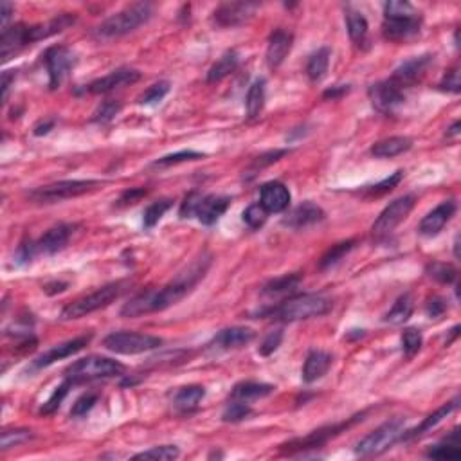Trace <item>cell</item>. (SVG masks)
Instances as JSON below:
<instances>
[{
  "mask_svg": "<svg viewBox=\"0 0 461 461\" xmlns=\"http://www.w3.org/2000/svg\"><path fill=\"white\" fill-rule=\"evenodd\" d=\"M440 88H442V90H447V92H452V94H457V92L461 90L460 69H457V67L450 69L449 73L443 76L442 83H440Z\"/></svg>",
  "mask_w": 461,
  "mask_h": 461,
  "instance_id": "obj_54",
  "label": "cell"
},
{
  "mask_svg": "<svg viewBox=\"0 0 461 461\" xmlns=\"http://www.w3.org/2000/svg\"><path fill=\"white\" fill-rule=\"evenodd\" d=\"M172 206L173 202L170 199H160L150 204V206L145 209V213H143V225H145V229L155 227V225L160 222V218L166 214V211L172 209Z\"/></svg>",
  "mask_w": 461,
  "mask_h": 461,
  "instance_id": "obj_37",
  "label": "cell"
},
{
  "mask_svg": "<svg viewBox=\"0 0 461 461\" xmlns=\"http://www.w3.org/2000/svg\"><path fill=\"white\" fill-rule=\"evenodd\" d=\"M425 271L432 279H436L438 283H443V285H450V283H454L457 279L456 267H452L450 263L432 261L427 265Z\"/></svg>",
  "mask_w": 461,
  "mask_h": 461,
  "instance_id": "obj_39",
  "label": "cell"
},
{
  "mask_svg": "<svg viewBox=\"0 0 461 461\" xmlns=\"http://www.w3.org/2000/svg\"><path fill=\"white\" fill-rule=\"evenodd\" d=\"M274 385L265 384V382H240L233 388L231 391V400H240V402H252L258 400V398L269 397L272 391H274Z\"/></svg>",
  "mask_w": 461,
  "mask_h": 461,
  "instance_id": "obj_30",
  "label": "cell"
},
{
  "mask_svg": "<svg viewBox=\"0 0 461 461\" xmlns=\"http://www.w3.org/2000/svg\"><path fill=\"white\" fill-rule=\"evenodd\" d=\"M31 26L26 24H15L11 27H4L2 29V36H0V49H2V60L8 61L13 54L20 53L31 46Z\"/></svg>",
  "mask_w": 461,
  "mask_h": 461,
  "instance_id": "obj_20",
  "label": "cell"
},
{
  "mask_svg": "<svg viewBox=\"0 0 461 461\" xmlns=\"http://www.w3.org/2000/svg\"><path fill=\"white\" fill-rule=\"evenodd\" d=\"M43 63L49 74V88L56 90L67 80L71 69L74 67V53L65 46L49 47L43 54Z\"/></svg>",
  "mask_w": 461,
  "mask_h": 461,
  "instance_id": "obj_12",
  "label": "cell"
},
{
  "mask_svg": "<svg viewBox=\"0 0 461 461\" xmlns=\"http://www.w3.org/2000/svg\"><path fill=\"white\" fill-rule=\"evenodd\" d=\"M281 341H283L281 328L269 332L267 336H265V339L261 341V344H259V348H258L259 355H261V357H269V355H272L279 346H281Z\"/></svg>",
  "mask_w": 461,
  "mask_h": 461,
  "instance_id": "obj_52",
  "label": "cell"
},
{
  "mask_svg": "<svg viewBox=\"0 0 461 461\" xmlns=\"http://www.w3.org/2000/svg\"><path fill=\"white\" fill-rule=\"evenodd\" d=\"M162 344V339L148 333L138 332H114L103 339V346L114 353L139 355L145 351L155 350Z\"/></svg>",
  "mask_w": 461,
  "mask_h": 461,
  "instance_id": "obj_9",
  "label": "cell"
},
{
  "mask_svg": "<svg viewBox=\"0 0 461 461\" xmlns=\"http://www.w3.org/2000/svg\"><path fill=\"white\" fill-rule=\"evenodd\" d=\"M231 199L220 197V195H202L199 191H193L184 199L180 206V218H193L204 225L217 224L218 218L227 211Z\"/></svg>",
  "mask_w": 461,
  "mask_h": 461,
  "instance_id": "obj_6",
  "label": "cell"
},
{
  "mask_svg": "<svg viewBox=\"0 0 461 461\" xmlns=\"http://www.w3.org/2000/svg\"><path fill=\"white\" fill-rule=\"evenodd\" d=\"M13 81H15V71H6L2 74V100H4V103L8 101L9 87H11Z\"/></svg>",
  "mask_w": 461,
  "mask_h": 461,
  "instance_id": "obj_58",
  "label": "cell"
},
{
  "mask_svg": "<svg viewBox=\"0 0 461 461\" xmlns=\"http://www.w3.org/2000/svg\"><path fill=\"white\" fill-rule=\"evenodd\" d=\"M301 279H303V276L299 274V272L279 276V278L271 279L269 283H265L261 292L265 294V296H279V294H289V292H292V290L298 289L299 283H301Z\"/></svg>",
  "mask_w": 461,
  "mask_h": 461,
  "instance_id": "obj_34",
  "label": "cell"
},
{
  "mask_svg": "<svg viewBox=\"0 0 461 461\" xmlns=\"http://www.w3.org/2000/svg\"><path fill=\"white\" fill-rule=\"evenodd\" d=\"M413 310H415V301H413L411 294H404L397 299L393 309L385 314L384 321L389 324H404L413 316Z\"/></svg>",
  "mask_w": 461,
  "mask_h": 461,
  "instance_id": "obj_36",
  "label": "cell"
},
{
  "mask_svg": "<svg viewBox=\"0 0 461 461\" xmlns=\"http://www.w3.org/2000/svg\"><path fill=\"white\" fill-rule=\"evenodd\" d=\"M353 247H355V240L341 242V244L333 245V247L330 249V251H328L323 258H321V261H319L321 271H326V269H332L333 265H337V263H339L341 259H343L344 256H346Z\"/></svg>",
  "mask_w": 461,
  "mask_h": 461,
  "instance_id": "obj_38",
  "label": "cell"
},
{
  "mask_svg": "<svg viewBox=\"0 0 461 461\" xmlns=\"http://www.w3.org/2000/svg\"><path fill=\"white\" fill-rule=\"evenodd\" d=\"M146 193H148V191H146L145 187H132V190H126L125 193H123L121 197H119L118 206L119 207L134 206V204L139 202V200H141L143 197H146Z\"/></svg>",
  "mask_w": 461,
  "mask_h": 461,
  "instance_id": "obj_55",
  "label": "cell"
},
{
  "mask_svg": "<svg viewBox=\"0 0 461 461\" xmlns=\"http://www.w3.org/2000/svg\"><path fill=\"white\" fill-rule=\"evenodd\" d=\"M13 11H15V6L11 4V2H0V20H2V26L6 27V22H8L9 19H11Z\"/></svg>",
  "mask_w": 461,
  "mask_h": 461,
  "instance_id": "obj_59",
  "label": "cell"
},
{
  "mask_svg": "<svg viewBox=\"0 0 461 461\" xmlns=\"http://www.w3.org/2000/svg\"><path fill=\"white\" fill-rule=\"evenodd\" d=\"M265 107V81L256 80L251 85L247 92V100H245V108H247V118L256 119L263 112Z\"/></svg>",
  "mask_w": 461,
  "mask_h": 461,
  "instance_id": "obj_35",
  "label": "cell"
},
{
  "mask_svg": "<svg viewBox=\"0 0 461 461\" xmlns=\"http://www.w3.org/2000/svg\"><path fill=\"white\" fill-rule=\"evenodd\" d=\"M259 204L267 213H283L290 206V191L279 180L263 184L259 190Z\"/></svg>",
  "mask_w": 461,
  "mask_h": 461,
  "instance_id": "obj_21",
  "label": "cell"
},
{
  "mask_svg": "<svg viewBox=\"0 0 461 461\" xmlns=\"http://www.w3.org/2000/svg\"><path fill=\"white\" fill-rule=\"evenodd\" d=\"M53 128H54V119H51V121H46V123H40V125L35 126V135H46L49 134Z\"/></svg>",
  "mask_w": 461,
  "mask_h": 461,
  "instance_id": "obj_61",
  "label": "cell"
},
{
  "mask_svg": "<svg viewBox=\"0 0 461 461\" xmlns=\"http://www.w3.org/2000/svg\"><path fill=\"white\" fill-rule=\"evenodd\" d=\"M170 92L168 81H159V83L152 85L145 94L139 98V105H155L159 101L164 100V95Z\"/></svg>",
  "mask_w": 461,
  "mask_h": 461,
  "instance_id": "obj_51",
  "label": "cell"
},
{
  "mask_svg": "<svg viewBox=\"0 0 461 461\" xmlns=\"http://www.w3.org/2000/svg\"><path fill=\"white\" fill-rule=\"evenodd\" d=\"M258 2H224L213 13V22L218 27H238L254 16Z\"/></svg>",
  "mask_w": 461,
  "mask_h": 461,
  "instance_id": "obj_15",
  "label": "cell"
},
{
  "mask_svg": "<svg viewBox=\"0 0 461 461\" xmlns=\"http://www.w3.org/2000/svg\"><path fill=\"white\" fill-rule=\"evenodd\" d=\"M125 373V366L121 362L112 361L108 357H98V355H90L76 361L71 364L67 370L63 371L65 380L73 382V385L85 384V382L101 380V378H112L119 377Z\"/></svg>",
  "mask_w": 461,
  "mask_h": 461,
  "instance_id": "obj_4",
  "label": "cell"
},
{
  "mask_svg": "<svg viewBox=\"0 0 461 461\" xmlns=\"http://www.w3.org/2000/svg\"><path fill=\"white\" fill-rule=\"evenodd\" d=\"M180 456V450L177 445H159L145 450L141 454H135V460H155V461H172Z\"/></svg>",
  "mask_w": 461,
  "mask_h": 461,
  "instance_id": "obj_41",
  "label": "cell"
},
{
  "mask_svg": "<svg viewBox=\"0 0 461 461\" xmlns=\"http://www.w3.org/2000/svg\"><path fill=\"white\" fill-rule=\"evenodd\" d=\"M413 207H415V197L413 195H404L400 199L393 200L380 214L375 220L373 227H371V233H373L375 238H385L397 229L398 224L408 218V214L411 213Z\"/></svg>",
  "mask_w": 461,
  "mask_h": 461,
  "instance_id": "obj_11",
  "label": "cell"
},
{
  "mask_svg": "<svg viewBox=\"0 0 461 461\" xmlns=\"http://www.w3.org/2000/svg\"><path fill=\"white\" fill-rule=\"evenodd\" d=\"M242 218H244V222L251 229H259L265 225V222H267L269 213L263 209L261 204H252V206H249L247 209L244 211Z\"/></svg>",
  "mask_w": 461,
  "mask_h": 461,
  "instance_id": "obj_48",
  "label": "cell"
},
{
  "mask_svg": "<svg viewBox=\"0 0 461 461\" xmlns=\"http://www.w3.org/2000/svg\"><path fill=\"white\" fill-rule=\"evenodd\" d=\"M206 397V388L204 385H184L173 397V408L182 415H190L195 409L199 408L200 402Z\"/></svg>",
  "mask_w": 461,
  "mask_h": 461,
  "instance_id": "obj_27",
  "label": "cell"
},
{
  "mask_svg": "<svg viewBox=\"0 0 461 461\" xmlns=\"http://www.w3.org/2000/svg\"><path fill=\"white\" fill-rule=\"evenodd\" d=\"M368 95H370L373 107L382 114H393L405 100L404 90L391 80L378 81V83L371 85Z\"/></svg>",
  "mask_w": 461,
  "mask_h": 461,
  "instance_id": "obj_14",
  "label": "cell"
},
{
  "mask_svg": "<svg viewBox=\"0 0 461 461\" xmlns=\"http://www.w3.org/2000/svg\"><path fill=\"white\" fill-rule=\"evenodd\" d=\"M153 15V8L148 2H135L132 6H126L115 15L108 16L107 20L100 24L94 29V38L100 42H108V40L121 38V36L134 33L141 26H145Z\"/></svg>",
  "mask_w": 461,
  "mask_h": 461,
  "instance_id": "obj_3",
  "label": "cell"
},
{
  "mask_svg": "<svg viewBox=\"0 0 461 461\" xmlns=\"http://www.w3.org/2000/svg\"><path fill=\"white\" fill-rule=\"evenodd\" d=\"M238 63H240V56H238L237 51H227L225 54H222L207 73V83H217V81L227 78L229 74H233Z\"/></svg>",
  "mask_w": 461,
  "mask_h": 461,
  "instance_id": "obj_31",
  "label": "cell"
},
{
  "mask_svg": "<svg viewBox=\"0 0 461 461\" xmlns=\"http://www.w3.org/2000/svg\"><path fill=\"white\" fill-rule=\"evenodd\" d=\"M90 341H92V333H83V336L80 337H74V339L56 344V346H53L51 350H47L46 353L40 355V357L33 362V366H35L36 370H42V368L51 366V364H54L56 361H61V358L71 357V355L81 351L88 343H90Z\"/></svg>",
  "mask_w": 461,
  "mask_h": 461,
  "instance_id": "obj_17",
  "label": "cell"
},
{
  "mask_svg": "<svg viewBox=\"0 0 461 461\" xmlns=\"http://www.w3.org/2000/svg\"><path fill=\"white\" fill-rule=\"evenodd\" d=\"M425 456L431 457V460H457L461 456V450L457 449L456 443H450L449 440H445V443H438V445L427 449Z\"/></svg>",
  "mask_w": 461,
  "mask_h": 461,
  "instance_id": "obj_46",
  "label": "cell"
},
{
  "mask_svg": "<svg viewBox=\"0 0 461 461\" xmlns=\"http://www.w3.org/2000/svg\"><path fill=\"white\" fill-rule=\"evenodd\" d=\"M456 213V202L454 200H443L440 206H436L431 213H427L418 225V233L422 237L432 238L442 233V229L450 222V218Z\"/></svg>",
  "mask_w": 461,
  "mask_h": 461,
  "instance_id": "obj_19",
  "label": "cell"
},
{
  "mask_svg": "<svg viewBox=\"0 0 461 461\" xmlns=\"http://www.w3.org/2000/svg\"><path fill=\"white\" fill-rule=\"evenodd\" d=\"M423 344V337L420 330L416 328H405L404 333H402V350H404L405 357H415L420 351Z\"/></svg>",
  "mask_w": 461,
  "mask_h": 461,
  "instance_id": "obj_42",
  "label": "cell"
},
{
  "mask_svg": "<svg viewBox=\"0 0 461 461\" xmlns=\"http://www.w3.org/2000/svg\"><path fill=\"white\" fill-rule=\"evenodd\" d=\"M348 92H350V85H336V87L328 88V90H324L323 98L324 100H341L343 95H346Z\"/></svg>",
  "mask_w": 461,
  "mask_h": 461,
  "instance_id": "obj_57",
  "label": "cell"
},
{
  "mask_svg": "<svg viewBox=\"0 0 461 461\" xmlns=\"http://www.w3.org/2000/svg\"><path fill=\"white\" fill-rule=\"evenodd\" d=\"M139 78H141L139 71L123 67V69L112 71L110 74L100 78V80L92 81L90 85H87V92H90V94H108V92L118 90V88L134 85L135 81H139Z\"/></svg>",
  "mask_w": 461,
  "mask_h": 461,
  "instance_id": "obj_18",
  "label": "cell"
},
{
  "mask_svg": "<svg viewBox=\"0 0 461 461\" xmlns=\"http://www.w3.org/2000/svg\"><path fill=\"white\" fill-rule=\"evenodd\" d=\"M100 184V180H60V182L29 191L27 199L33 204H58L81 197V195L95 190Z\"/></svg>",
  "mask_w": 461,
  "mask_h": 461,
  "instance_id": "obj_8",
  "label": "cell"
},
{
  "mask_svg": "<svg viewBox=\"0 0 461 461\" xmlns=\"http://www.w3.org/2000/svg\"><path fill=\"white\" fill-rule=\"evenodd\" d=\"M256 337L254 330L245 326H231L224 328L217 336L213 337V341L209 343L211 348H217V350L227 351V350H238V348L247 346L249 343H252Z\"/></svg>",
  "mask_w": 461,
  "mask_h": 461,
  "instance_id": "obj_22",
  "label": "cell"
},
{
  "mask_svg": "<svg viewBox=\"0 0 461 461\" xmlns=\"http://www.w3.org/2000/svg\"><path fill=\"white\" fill-rule=\"evenodd\" d=\"M251 415H252V409L247 402L233 400L231 404L227 405V408H225L224 415H222V420H224V422L237 423V422H242V420H245L247 416H251Z\"/></svg>",
  "mask_w": 461,
  "mask_h": 461,
  "instance_id": "obj_45",
  "label": "cell"
},
{
  "mask_svg": "<svg viewBox=\"0 0 461 461\" xmlns=\"http://www.w3.org/2000/svg\"><path fill=\"white\" fill-rule=\"evenodd\" d=\"M346 27H348V35H350L351 42H355L357 46H362V43L366 42L368 20L361 11L351 8L346 9Z\"/></svg>",
  "mask_w": 461,
  "mask_h": 461,
  "instance_id": "obj_33",
  "label": "cell"
},
{
  "mask_svg": "<svg viewBox=\"0 0 461 461\" xmlns=\"http://www.w3.org/2000/svg\"><path fill=\"white\" fill-rule=\"evenodd\" d=\"M121 107H123V105L119 103V101H114V100L103 101V103H101L100 107H98V110L94 112V118H92V121L105 125V123L112 121V119H114L115 115H118L119 112H121Z\"/></svg>",
  "mask_w": 461,
  "mask_h": 461,
  "instance_id": "obj_50",
  "label": "cell"
},
{
  "mask_svg": "<svg viewBox=\"0 0 461 461\" xmlns=\"http://www.w3.org/2000/svg\"><path fill=\"white\" fill-rule=\"evenodd\" d=\"M73 231L74 225L69 224H58L54 225V227H51L40 240L35 242L38 256H53L56 254V252L63 251V249L67 247V244H69Z\"/></svg>",
  "mask_w": 461,
  "mask_h": 461,
  "instance_id": "obj_23",
  "label": "cell"
},
{
  "mask_svg": "<svg viewBox=\"0 0 461 461\" xmlns=\"http://www.w3.org/2000/svg\"><path fill=\"white\" fill-rule=\"evenodd\" d=\"M211 261H213L211 254L202 252L186 269H182L168 285H164L162 289L146 290V292L138 294L135 298L125 303V306L121 309V317L148 316V314L162 312V310L177 305L195 286L199 285L200 279H204V276L209 271Z\"/></svg>",
  "mask_w": 461,
  "mask_h": 461,
  "instance_id": "obj_1",
  "label": "cell"
},
{
  "mask_svg": "<svg viewBox=\"0 0 461 461\" xmlns=\"http://www.w3.org/2000/svg\"><path fill=\"white\" fill-rule=\"evenodd\" d=\"M31 438H33V431H29V429H6V431H2L0 445H2V450H8L29 442Z\"/></svg>",
  "mask_w": 461,
  "mask_h": 461,
  "instance_id": "obj_43",
  "label": "cell"
},
{
  "mask_svg": "<svg viewBox=\"0 0 461 461\" xmlns=\"http://www.w3.org/2000/svg\"><path fill=\"white\" fill-rule=\"evenodd\" d=\"M420 27H422V16L418 11H413L409 15H389L384 16L382 35L391 42H405L418 35Z\"/></svg>",
  "mask_w": 461,
  "mask_h": 461,
  "instance_id": "obj_13",
  "label": "cell"
},
{
  "mask_svg": "<svg viewBox=\"0 0 461 461\" xmlns=\"http://www.w3.org/2000/svg\"><path fill=\"white\" fill-rule=\"evenodd\" d=\"M405 432V420L393 418L377 427L373 432L361 440L355 447V454L361 457L380 456L382 452L391 449L397 442H400Z\"/></svg>",
  "mask_w": 461,
  "mask_h": 461,
  "instance_id": "obj_7",
  "label": "cell"
},
{
  "mask_svg": "<svg viewBox=\"0 0 461 461\" xmlns=\"http://www.w3.org/2000/svg\"><path fill=\"white\" fill-rule=\"evenodd\" d=\"M456 408H457V398H454V400L447 402V404H443L442 408L436 409V411L432 413V415L427 416V418L423 420V422L420 423V425L416 427V429H413V431H405L404 436H402V440H404V442H409V440L420 438V436L425 435L427 431L435 429V427L438 425V423H442L443 420H445L447 416H449L450 413H452Z\"/></svg>",
  "mask_w": 461,
  "mask_h": 461,
  "instance_id": "obj_28",
  "label": "cell"
},
{
  "mask_svg": "<svg viewBox=\"0 0 461 461\" xmlns=\"http://www.w3.org/2000/svg\"><path fill=\"white\" fill-rule=\"evenodd\" d=\"M294 35L289 31L276 29L269 38L267 46V65L269 69H278L279 65L285 61V58L289 56V53L292 51Z\"/></svg>",
  "mask_w": 461,
  "mask_h": 461,
  "instance_id": "obj_25",
  "label": "cell"
},
{
  "mask_svg": "<svg viewBox=\"0 0 461 461\" xmlns=\"http://www.w3.org/2000/svg\"><path fill=\"white\" fill-rule=\"evenodd\" d=\"M402 177H404V172H402V170H398V172H395L391 177H388V179L382 180V182L375 184V186H370L366 191L370 195L388 193V191H391L393 187L398 186V182H400V180H402Z\"/></svg>",
  "mask_w": 461,
  "mask_h": 461,
  "instance_id": "obj_53",
  "label": "cell"
},
{
  "mask_svg": "<svg viewBox=\"0 0 461 461\" xmlns=\"http://www.w3.org/2000/svg\"><path fill=\"white\" fill-rule=\"evenodd\" d=\"M431 63H432L431 54L415 56L411 58V60L404 61V63L393 73V76L389 78V80L395 81V83L404 90L405 87H413L415 83H418V81L425 76L427 69L431 67Z\"/></svg>",
  "mask_w": 461,
  "mask_h": 461,
  "instance_id": "obj_16",
  "label": "cell"
},
{
  "mask_svg": "<svg viewBox=\"0 0 461 461\" xmlns=\"http://www.w3.org/2000/svg\"><path fill=\"white\" fill-rule=\"evenodd\" d=\"M326 213L323 211V207L317 206L314 202H303L298 207H294L285 218H283V225L290 229H305L309 225L319 224L324 220Z\"/></svg>",
  "mask_w": 461,
  "mask_h": 461,
  "instance_id": "obj_24",
  "label": "cell"
},
{
  "mask_svg": "<svg viewBox=\"0 0 461 461\" xmlns=\"http://www.w3.org/2000/svg\"><path fill=\"white\" fill-rule=\"evenodd\" d=\"M98 398H100L98 393H85V395H81V397L74 402L73 409H71V416H73V418H83V416H87V413H90L92 408L98 404Z\"/></svg>",
  "mask_w": 461,
  "mask_h": 461,
  "instance_id": "obj_49",
  "label": "cell"
},
{
  "mask_svg": "<svg viewBox=\"0 0 461 461\" xmlns=\"http://www.w3.org/2000/svg\"><path fill=\"white\" fill-rule=\"evenodd\" d=\"M413 146V141L405 135H397V138H388L382 141L375 143L371 146V155L377 159H391V157L402 155V153L409 152Z\"/></svg>",
  "mask_w": 461,
  "mask_h": 461,
  "instance_id": "obj_29",
  "label": "cell"
},
{
  "mask_svg": "<svg viewBox=\"0 0 461 461\" xmlns=\"http://www.w3.org/2000/svg\"><path fill=\"white\" fill-rule=\"evenodd\" d=\"M330 54H332V51L328 47H321L310 56L309 63H306V76L310 78V81L317 83V81H321L326 76L328 65H330Z\"/></svg>",
  "mask_w": 461,
  "mask_h": 461,
  "instance_id": "obj_32",
  "label": "cell"
},
{
  "mask_svg": "<svg viewBox=\"0 0 461 461\" xmlns=\"http://www.w3.org/2000/svg\"><path fill=\"white\" fill-rule=\"evenodd\" d=\"M123 290H125V283L115 281L94 290L92 294H87L83 298L74 299V301L67 303V305L63 306V310H61L60 314L61 321L81 319V317L88 316V314L98 312V310L101 309H107L108 305H112V303L121 296Z\"/></svg>",
  "mask_w": 461,
  "mask_h": 461,
  "instance_id": "obj_5",
  "label": "cell"
},
{
  "mask_svg": "<svg viewBox=\"0 0 461 461\" xmlns=\"http://www.w3.org/2000/svg\"><path fill=\"white\" fill-rule=\"evenodd\" d=\"M332 366V355L323 350H312L306 355V361L303 364V380L306 384L319 380L328 373Z\"/></svg>",
  "mask_w": 461,
  "mask_h": 461,
  "instance_id": "obj_26",
  "label": "cell"
},
{
  "mask_svg": "<svg viewBox=\"0 0 461 461\" xmlns=\"http://www.w3.org/2000/svg\"><path fill=\"white\" fill-rule=\"evenodd\" d=\"M67 289V283L65 281H54V283H47L46 286H43V290H46L49 296H53V294H60L63 292V290Z\"/></svg>",
  "mask_w": 461,
  "mask_h": 461,
  "instance_id": "obj_60",
  "label": "cell"
},
{
  "mask_svg": "<svg viewBox=\"0 0 461 461\" xmlns=\"http://www.w3.org/2000/svg\"><path fill=\"white\" fill-rule=\"evenodd\" d=\"M445 310H447V303L443 301L442 298L429 299L425 305V312L431 319H438V317H442L443 314H445Z\"/></svg>",
  "mask_w": 461,
  "mask_h": 461,
  "instance_id": "obj_56",
  "label": "cell"
},
{
  "mask_svg": "<svg viewBox=\"0 0 461 461\" xmlns=\"http://www.w3.org/2000/svg\"><path fill=\"white\" fill-rule=\"evenodd\" d=\"M289 153H290V150H272V152L263 153V155L256 157L254 162H252L251 168H249V173H251V175H256L259 170L267 168V166H271V164L278 162L279 159H283V157L289 155Z\"/></svg>",
  "mask_w": 461,
  "mask_h": 461,
  "instance_id": "obj_47",
  "label": "cell"
},
{
  "mask_svg": "<svg viewBox=\"0 0 461 461\" xmlns=\"http://www.w3.org/2000/svg\"><path fill=\"white\" fill-rule=\"evenodd\" d=\"M460 134V121H454V125L447 130V138H456Z\"/></svg>",
  "mask_w": 461,
  "mask_h": 461,
  "instance_id": "obj_62",
  "label": "cell"
},
{
  "mask_svg": "<svg viewBox=\"0 0 461 461\" xmlns=\"http://www.w3.org/2000/svg\"><path fill=\"white\" fill-rule=\"evenodd\" d=\"M199 159H204V153L195 152V150H180V152L177 153H170V155L160 157V159H157L152 166L153 168H166V166H173V164L190 162V160H199Z\"/></svg>",
  "mask_w": 461,
  "mask_h": 461,
  "instance_id": "obj_40",
  "label": "cell"
},
{
  "mask_svg": "<svg viewBox=\"0 0 461 461\" xmlns=\"http://www.w3.org/2000/svg\"><path fill=\"white\" fill-rule=\"evenodd\" d=\"M71 388H73V382H69V380H65L63 384L58 385V388L54 389L53 395L49 397V400L42 405L40 413H42V415H53V413H56L58 408L61 405V402H63V398L69 395Z\"/></svg>",
  "mask_w": 461,
  "mask_h": 461,
  "instance_id": "obj_44",
  "label": "cell"
},
{
  "mask_svg": "<svg viewBox=\"0 0 461 461\" xmlns=\"http://www.w3.org/2000/svg\"><path fill=\"white\" fill-rule=\"evenodd\" d=\"M364 415H366V413H361V415L353 416V418H350L348 422L336 423V425L321 427V429L312 431L309 436H305V438H298V440H292V442L285 443V445H281V450H285L286 454H296V452H305V450L321 449V447L326 445L330 440L336 438V436H339L343 431H346L348 427H351L353 423H357L358 420L364 418Z\"/></svg>",
  "mask_w": 461,
  "mask_h": 461,
  "instance_id": "obj_10",
  "label": "cell"
},
{
  "mask_svg": "<svg viewBox=\"0 0 461 461\" xmlns=\"http://www.w3.org/2000/svg\"><path fill=\"white\" fill-rule=\"evenodd\" d=\"M332 306L333 303L321 294H301V296H294V298L279 303L274 309L263 310L259 316L271 317L274 321L294 323V321H305L324 316L332 310Z\"/></svg>",
  "mask_w": 461,
  "mask_h": 461,
  "instance_id": "obj_2",
  "label": "cell"
}]
</instances>
